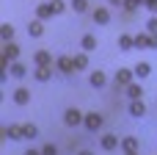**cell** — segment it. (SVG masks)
<instances>
[{
    "mask_svg": "<svg viewBox=\"0 0 157 155\" xmlns=\"http://www.w3.org/2000/svg\"><path fill=\"white\" fill-rule=\"evenodd\" d=\"M55 69H58L61 75L77 72V69H75V55H58V58H55Z\"/></svg>",
    "mask_w": 157,
    "mask_h": 155,
    "instance_id": "cell-4",
    "label": "cell"
},
{
    "mask_svg": "<svg viewBox=\"0 0 157 155\" xmlns=\"http://www.w3.org/2000/svg\"><path fill=\"white\" fill-rule=\"evenodd\" d=\"M69 6H72L77 14H86V11H88V0H72Z\"/></svg>",
    "mask_w": 157,
    "mask_h": 155,
    "instance_id": "cell-27",
    "label": "cell"
},
{
    "mask_svg": "<svg viewBox=\"0 0 157 155\" xmlns=\"http://www.w3.org/2000/svg\"><path fill=\"white\" fill-rule=\"evenodd\" d=\"M119 150H121L124 155H127V153H138V136H124Z\"/></svg>",
    "mask_w": 157,
    "mask_h": 155,
    "instance_id": "cell-11",
    "label": "cell"
},
{
    "mask_svg": "<svg viewBox=\"0 0 157 155\" xmlns=\"http://www.w3.org/2000/svg\"><path fill=\"white\" fill-rule=\"evenodd\" d=\"M88 67V53H75V69H86Z\"/></svg>",
    "mask_w": 157,
    "mask_h": 155,
    "instance_id": "cell-24",
    "label": "cell"
},
{
    "mask_svg": "<svg viewBox=\"0 0 157 155\" xmlns=\"http://www.w3.org/2000/svg\"><path fill=\"white\" fill-rule=\"evenodd\" d=\"M146 33H152V36L157 33V14H152V17L146 19Z\"/></svg>",
    "mask_w": 157,
    "mask_h": 155,
    "instance_id": "cell-28",
    "label": "cell"
},
{
    "mask_svg": "<svg viewBox=\"0 0 157 155\" xmlns=\"http://www.w3.org/2000/svg\"><path fill=\"white\" fill-rule=\"evenodd\" d=\"M28 33H30L33 39H39V36L44 33V22H41V19H33V22L28 25Z\"/></svg>",
    "mask_w": 157,
    "mask_h": 155,
    "instance_id": "cell-22",
    "label": "cell"
},
{
    "mask_svg": "<svg viewBox=\"0 0 157 155\" xmlns=\"http://www.w3.org/2000/svg\"><path fill=\"white\" fill-rule=\"evenodd\" d=\"M3 139H22V125H6Z\"/></svg>",
    "mask_w": 157,
    "mask_h": 155,
    "instance_id": "cell-17",
    "label": "cell"
},
{
    "mask_svg": "<svg viewBox=\"0 0 157 155\" xmlns=\"http://www.w3.org/2000/svg\"><path fill=\"white\" fill-rule=\"evenodd\" d=\"M88 83H91L94 89H102V86H108V75H105L102 69H94V72L88 75Z\"/></svg>",
    "mask_w": 157,
    "mask_h": 155,
    "instance_id": "cell-9",
    "label": "cell"
},
{
    "mask_svg": "<svg viewBox=\"0 0 157 155\" xmlns=\"http://www.w3.org/2000/svg\"><path fill=\"white\" fill-rule=\"evenodd\" d=\"M77 155H94V153H91V150H80Z\"/></svg>",
    "mask_w": 157,
    "mask_h": 155,
    "instance_id": "cell-35",
    "label": "cell"
},
{
    "mask_svg": "<svg viewBox=\"0 0 157 155\" xmlns=\"http://www.w3.org/2000/svg\"><path fill=\"white\" fill-rule=\"evenodd\" d=\"M50 6H52V11H55V14H63L69 3H63V0H50Z\"/></svg>",
    "mask_w": 157,
    "mask_h": 155,
    "instance_id": "cell-29",
    "label": "cell"
},
{
    "mask_svg": "<svg viewBox=\"0 0 157 155\" xmlns=\"http://www.w3.org/2000/svg\"><path fill=\"white\" fill-rule=\"evenodd\" d=\"M144 8H149L152 14H157V0H146V3H144Z\"/></svg>",
    "mask_w": 157,
    "mask_h": 155,
    "instance_id": "cell-31",
    "label": "cell"
},
{
    "mask_svg": "<svg viewBox=\"0 0 157 155\" xmlns=\"http://www.w3.org/2000/svg\"><path fill=\"white\" fill-rule=\"evenodd\" d=\"M50 17H55L52 6H50V3H39V6H36V19L44 22V19H50Z\"/></svg>",
    "mask_w": 157,
    "mask_h": 155,
    "instance_id": "cell-12",
    "label": "cell"
},
{
    "mask_svg": "<svg viewBox=\"0 0 157 155\" xmlns=\"http://www.w3.org/2000/svg\"><path fill=\"white\" fill-rule=\"evenodd\" d=\"M8 75H11V78H25V75H28V67L19 64V61H14V64H8Z\"/></svg>",
    "mask_w": 157,
    "mask_h": 155,
    "instance_id": "cell-15",
    "label": "cell"
},
{
    "mask_svg": "<svg viewBox=\"0 0 157 155\" xmlns=\"http://www.w3.org/2000/svg\"><path fill=\"white\" fill-rule=\"evenodd\" d=\"M132 72H135V78H146V75L152 72V64H149V61H138V64L132 67Z\"/></svg>",
    "mask_w": 157,
    "mask_h": 155,
    "instance_id": "cell-20",
    "label": "cell"
},
{
    "mask_svg": "<svg viewBox=\"0 0 157 155\" xmlns=\"http://www.w3.org/2000/svg\"><path fill=\"white\" fill-rule=\"evenodd\" d=\"M132 78H135V72L127 69V67H121V69H116V75H113V86H116V89H127V86L132 83Z\"/></svg>",
    "mask_w": 157,
    "mask_h": 155,
    "instance_id": "cell-1",
    "label": "cell"
},
{
    "mask_svg": "<svg viewBox=\"0 0 157 155\" xmlns=\"http://www.w3.org/2000/svg\"><path fill=\"white\" fill-rule=\"evenodd\" d=\"M17 58H19V44H14V42H6V44H3V67L14 64Z\"/></svg>",
    "mask_w": 157,
    "mask_h": 155,
    "instance_id": "cell-5",
    "label": "cell"
},
{
    "mask_svg": "<svg viewBox=\"0 0 157 155\" xmlns=\"http://www.w3.org/2000/svg\"><path fill=\"white\" fill-rule=\"evenodd\" d=\"M127 94H130V100H144V86L132 80V83L127 86Z\"/></svg>",
    "mask_w": 157,
    "mask_h": 155,
    "instance_id": "cell-21",
    "label": "cell"
},
{
    "mask_svg": "<svg viewBox=\"0 0 157 155\" xmlns=\"http://www.w3.org/2000/svg\"><path fill=\"white\" fill-rule=\"evenodd\" d=\"M116 147H121V139H119L116 133H105V136H102V150H105V153H113Z\"/></svg>",
    "mask_w": 157,
    "mask_h": 155,
    "instance_id": "cell-8",
    "label": "cell"
},
{
    "mask_svg": "<svg viewBox=\"0 0 157 155\" xmlns=\"http://www.w3.org/2000/svg\"><path fill=\"white\" fill-rule=\"evenodd\" d=\"M86 122V114L80 111V108H66V114H63V125L66 128H77V125H83Z\"/></svg>",
    "mask_w": 157,
    "mask_h": 155,
    "instance_id": "cell-2",
    "label": "cell"
},
{
    "mask_svg": "<svg viewBox=\"0 0 157 155\" xmlns=\"http://www.w3.org/2000/svg\"><path fill=\"white\" fill-rule=\"evenodd\" d=\"M33 78H36L39 83H47V80L52 78V67H36V69H33Z\"/></svg>",
    "mask_w": 157,
    "mask_h": 155,
    "instance_id": "cell-14",
    "label": "cell"
},
{
    "mask_svg": "<svg viewBox=\"0 0 157 155\" xmlns=\"http://www.w3.org/2000/svg\"><path fill=\"white\" fill-rule=\"evenodd\" d=\"M144 3H146V0H124V11H127V14H132V11H138Z\"/></svg>",
    "mask_w": 157,
    "mask_h": 155,
    "instance_id": "cell-26",
    "label": "cell"
},
{
    "mask_svg": "<svg viewBox=\"0 0 157 155\" xmlns=\"http://www.w3.org/2000/svg\"><path fill=\"white\" fill-rule=\"evenodd\" d=\"M36 136H39V128H36L33 122L22 125V139H36Z\"/></svg>",
    "mask_w": 157,
    "mask_h": 155,
    "instance_id": "cell-25",
    "label": "cell"
},
{
    "mask_svg": "<svg viewBox=\"0 0 157 155\" xmlns=\"http://www.w3.org/2000/svg\"><path fill=\"white\" fill-rule=\"evenodd\" d=\"M127 155H138V153H127Z\"/></svg>",
    "mask_w": 157,
    "mask_h": 155,
    "instance_id": "cell-36",
    "label": "cell"
},
{
    "mask_svg": "<svg viewBox=\"0 0 157 155\" xmlns=\"http://www.w3.org/2000/svg\"><path fill=\"white\" fill-rule=\"evenodd\" d=\"M41 155H58V147L55 144H44L41 147Z\"/></svg>",
    "mask_w": 157,
    "mask_h": 155,
    "instance_id": "cell-30",
    "label": "cell"
},
{
    "mask_svg": "<svg viewBox=\"0 0 157 155\" xmlns=\"http://www.w3.org/2000/svg\"><path fill=\"white\" fill-rule=\"evenodd\" d=\"M102 125H105V116H102V114H97V111H88V114H86V122H83V128H86L88 133H97Z\"/></svg>",
    "mask_w": 157,
    "mask_h": 155,
    "instance_id": "cell-3",
    "label": "cell"
},
{
    "mask_svg": "<svg viewBox=\"0 0 157 155\" xmlns=\"http://www.w3.org/2000/svg\"><path fill=\"white\" fill-rule=\"evenodd\" d=\"M130 114H132L135 119H141V116L146 114V103H144V100H132V103H130Z\"/></svg>",
    "mask_w": 157,
    "mask_h": 155,
    "instance_id": "cell-16",
    "label": "cell"
},
{
    "mask_svg": "<svg viewBox=\"0 0 157 155\" xmlns=\"http://www.w3.org/2000/svg\"><path fill=\"white\" fill-rule=\"evenodd\" d=\"M91 17H94L97 25H108V22H110V8H108V6H97V8L91 11Z\"/></svg>",
    "mask_w": 157,
    "mask_h": 155,
    "instance_id": "cell-6",
    "label": "cell"
},
{
    "mask_svg": "<svg viewBox=\"0 0 157 155\" xmlns=\"http://www.w3.org/2000/svg\"><path fill=\"white\" fill-rule=\"evenodd\" d=\"M135 47V36L132 33H121L119 36V50H132Z\"/></svg>",
    "mask_w": 157,
    "mask_h": 155,
    "instance_id": "cell-18",
    "label": "cell"
},
{
    "mask_svg": "<svg viewBox=\"0 0 157 155\" xmlns=\"http://www.w3.org/2000/svg\"><path fill=\"white\" fill-rule=\"evenodd\" d=\"M80 47H83V53H94V50H97V36H94V33H86V36L80 39Z\"/></svg>",
    "mask_w": 157,
    "mask_h": 155,
    "instance_id": "cell-13",
    "label": "cell"
},
{
    "mask_svg": "<svg viewBox=\"0 0 157 155\" xmlns=\"http://www.w3.org/2000/svg\"><path fill=\"white\" fill-rule=\"evenodd\" d=\"M25 155H41V150H28Z\"/></svg>",
    "mask_w": 157,
    "mask_h": 155,
    "instance_id": "cell-34",
    "label": "cell"
},
{
    "mask_svg": "<svg viewBox=\"0 0 157 155\" xmlns=\"http://www.w3.org/2000/svg\"><path fill=\"white\" fill-rule=\"evenodd\" d=\"M11 97H14V103H17V105H28V103H30V89L19 86V89H14V94H11Z\"/></svg>",
    "mask_w": 157,
    "mask_h": 155,
    "instance_id": "cell-10",
    "label": "cell"
},
{
    "mask_svg": "<svg viewBox=\"0 0 157 155\" xmlns=\"http://www.w3.org/2000/svg\"><path fill=\"white\" fill-rule=\"evenodd\" d=\"M33 64L36 67H52V53L50 50H36L33 53Z\"/></svg>",
    "mask_w": 157,
    "mask_h": 155,
    "instance_id": "cell-7",
    "label": "cell"
},
{
    "mask_svg": "<svg viewBox=\"0 0 157 155\" xmlns=\"http://www.w3.org/2000/svg\"><path fill=\"white\" fill-rule=\"evenodd\" d=\"M108 6H113V8H124V0H108Z\"/></svg>",
    "mask_w": 157,
    "mask_h": 155,
    "instance_id": "cell-32",
    "label": "cell"
},
{
    "mask_svg": "<svg viewBox=\"0 0 157 155\" xmlns=\"http://www.w3.org/2000/svg\"><path fill=\"white\" fill-rule=\"evenodd\" d=\"M0 39H3V44L14 39V25H11V22H3V25H0Z\"/></svg>",
    "mask_w": 157,
    "mask_h": 155,
    "instance_id": "cell-23",
    "label": "cell"
},
{
    "mask_svg": "<svg viewBox=\"0 0 157 155\" xmlns=\"http://www.w3.org/2000/svg\"><path fill=\"white\" fill-rule=\"evenodd\" d=\"M152 50H157V33L152 36Z\"/></svg>",
    "mask_w": 157,
    "mask_h": 155,
    "instance_id": "cell-33",
    "label": "cell"
},
{
    "mask_svg": "<svg viewBox=\"0 0 157 155\" xmlns=\"http://www.w3.org/2000/svg\"><path fill=\"white\" fill-rule=\"evenodd\" d=\"M135 47L152 50V33H138V36H135Z\"/></svg>",
    "mask_w": 157,
    "mask_h": 155,
    "instance_id": "cell-19",
    "label": "cell"
}]
</instances>
